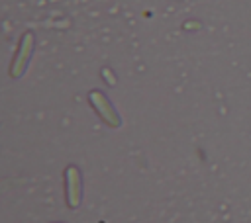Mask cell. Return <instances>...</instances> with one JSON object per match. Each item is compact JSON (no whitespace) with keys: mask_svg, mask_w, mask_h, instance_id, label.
Listing matches in <instances>:
<instances>
[{"mask_svg":"<svg viewBox=\"0 0 251 223\" xmlns=\"http://www.w3.org/2000/svg\"><path fill=\"white\" fill-rule=\"evenodd\" d=\"M31 49H33V35L31 33H25L22 37V43H20V49H18V55L12 63V70L10 74L12 76H22L25 67H27V61L31 57Z\"/></svg>","mask_w":251,"mask_h":223,"instance_id":"cell-1","label":"cell"},{"mask_svg":"<svg viewBox=\"0 0 251 223\" xmlns=\"http://www.w3.org/2000/svg\"><path fill=\"white\" fill-rule=\"evenodd\" d=\"M90 102H92V106L98 110V113H100L112 127H118V125H120V117H118L116 110L110 106V102L106 100V96H104L102 92H98V90L90 92Z\"/></svg>","mask_w":251,"mask_h":223,"instance_id":"cell-2","label":"cell"},{"mask_svg":"<svg viewBox=\"0 0 251 223\" xmlns=\"http://www.w3.org/2000/svg\"><path fill=\"white\" fill-rule=\"evenodd\" d=\"M65 176H67V200H69V205L76 207L78 201H80V174H78V168L69 166Z\"/></svg>","mask_w":251,"mask_h":223,"instance_id":"cell-3","label":"cell"}]
</instances>
